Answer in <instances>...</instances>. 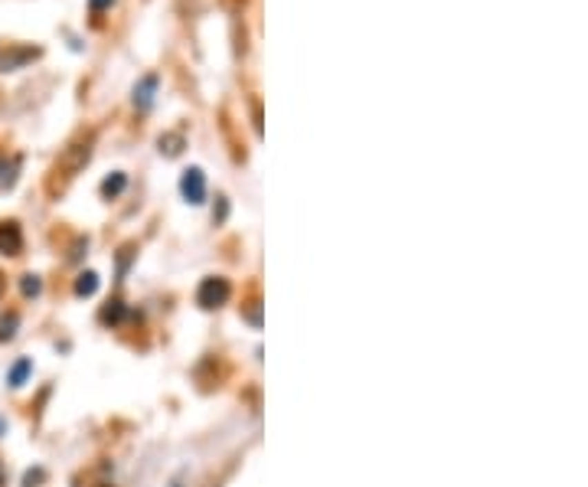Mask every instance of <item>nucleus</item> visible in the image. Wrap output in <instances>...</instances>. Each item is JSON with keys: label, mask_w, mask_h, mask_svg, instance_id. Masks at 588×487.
I'll return each instance as SVG.
<instances>
[{"label": "nucleus", "mask_w": 588, "mask_h": 487, "mask_svg": "<svg viewBox=\"0 0 588 487\" xmlns=\"http://www.w3.org/2000/svg\"><path fill=\"white\" fill-rule=\"evenodd\" d=\"M17 321H20L17 314H10V317H3V321H0V340H10L13 337V327H17Z\"/></svg>", "instance_id": "11"}, {"label": "nucleus", "mask_w": 588, "mask_h": 487, "mask_svg": "<svg viewBox=\"0 0 588 487\" xmlns=\"http://www.w3.org/2000/svg\"><path fill=\"white\" fill-rule=\"evenodd\" d=\"M229 298V281L225 278H206L200 285V304L203 308H219Z\"/></svg>", "instance_id": "2"}, {"label": "nucleus", "mask_w": 588, "mask_h": 487, "mask_svg": "<svg viewBox=\"0 0 588 487\" xmlns=\"http://www.w3.org/2000/svg\"><path fill=\"white\" fill-rule=\"evenodd\" d=\"M154 88H157V79H154V75H148V79H144V82L134 88V105H141V108H150Z\"/></svg>", "instance_id": "5"}, {"label": "nucleus", "mask_w": 588, "mask_h": 487, "mask_svg": "<svg viewBox=\"0 0 588 487\" xmlns=\"http://www.w3.org/2000/svg\"><path fill=\"white\" fill-rule=\"evenodd\" d=\"M23 249V232L17 223H0V252L3 255H17Z\"/></svg>", "instance_id": "3"}, {"label": "nucleus", "mask_w": 588, "mask_h": 487, "mask_svg": "<svg viewBox=\"0 0 588 487\" xmlns=\"http://www.w3.org/2000/svg\"><path fill=\"white\" fill-rule=\"evenodd\" d=\"M112 3L114 0H88V7H92V10H108Z\"/></svg>", "instance_id": "14"}, {"label": "nucleus", "mask_w": 588, "mask_h": 487, "mask_svg": "<svg viewBox=\"0 0 588 487\" xmlns=\"http://www.w3.org/2000/svg\"><path fill=\"white\" fill-rule=\"evenodd\" d=\"M30 370H33V363H30V360H17V363H13L10 376H7V379H10V386H23V379H26V373H30Z\"/></svg>", "instance_id": "7"}, {"label": "nucleus", "mask_w": 588, "mask_h": 487, "mask_svg": "<svg viewBox=\"0 0 588 487\" xmlns=\"http://www.w3.org/2000/svg\"><path fill=\"white\" fill-rule=\"evenodd\" d=\"M0 291H3V281H0Z\"/></svg>", "instance_id": "15"}, {"label": "nucleus", "mask_w": 588, "mask_h": 487, "mask_svg": "<svg viewBox=\"0 0 588 487\" xmlns=\"http://www.w3.org/2000/svg\"><path fill=\"white\" fill-rule=\"evenodd\" d=\"M176 144H180V138H161V150H167L170 157H174V154H180V148H176Z\"/></svg>", "instance_id": "13"}, {"label": "nucleus", "mask_w": 588, "mask_h": 487, "mask_svg": "<svg viewBox=\"0 0 588 487\" xmlns=\"http://www.w3.org/2000/svg\"><path fill=\"white\" fill-rule=\"evenodd\" d=\"M95 288H99V278H95L92 272H88V275L79 278V285H75V295H92Z\"/></svg>", "instance_id": "10"}, {"label": "nucleus", "mask_w": 588, "mask_h": 487, "mask_svg": "<svg viewBox=\"0 0 588 487\" xmlns=\"http://www.w3.org/2000/svg\"><path fill=\"white\" fill-rule=\"evenodd\" d=\"M88 161V144L85 148H82V144H72V148L65 150V167H69V170H79V167H82V163Z\"/></svg>", "instance_id": "6"}, {"label": "nucleus", "mask_w": 588, "mask_h": 487, "mask_svg": "<svg viewBox=\"0 0 588 487\" xmlns=\"http://www.w3.org/2000/svg\"><path fill=\"white\" fill-rule=\"evenodd\" d=\"M180 190H183L187 203H193V206H200V203L206 200V180H203L200 167H190L187 174H183V180H180Z\"/></svg>", "instance_id": "1"}, {"label": "nucleus", "mask_w": 588, "mask_h": 487, "mask_svg": "<svg viewBox=\"0 0 588 487\" xmlns=\"http://www.w3.org/2000/svg\"><path fill=\"white\" fill-rule=\"evenodd\" d=\"M23 295H39V278L37 275H26L23 278Z\"/></svg>", "instance_id": "12"}, {"label": "nucleus", "mask_w": 588, "mask_h": 487, "mask_svg": "<svg viewBox=\"0 0 588 487\" xmlns=\"http://www.w3.org/2000/svg\"><path fill=\"white\" fill-rule=\"evenodd\" d=\"M125 174H114V177H108V180H105V183H101V193H105V197H118V193H121V190H125Z\"/></svg>", "instance_id": "8"}, {"label": "nucleus", "mask_w": 588, "mask_h": 487, "mask_svg": "<svg viewBox=\"0 0 588 487\" xmlns=\"http://www.w3.org/2000/svg\"><path fill=\"white\" fill-rule=\"evenodd\" d=\"M39 56V50H7V52H0V69L3 72H10V69H20L23 63H30V59H37Z\"/></svg>", "instance_id": "4"}, {"label": "nucleus", "mask_w": 588, "mask_h": 487, "mask_svg": "<svg viewBox=\"0 0 588 487\" xmlns=\"http://www.w3.org/2000/svg\"><path fill=\"white\" fill-rule=\"evenodd\" d=\"M17 167H13L7 157H0V190H7V187H13V180H17V174H13Z\"/></svg>", "instance_id": "9"}]
</instances>
